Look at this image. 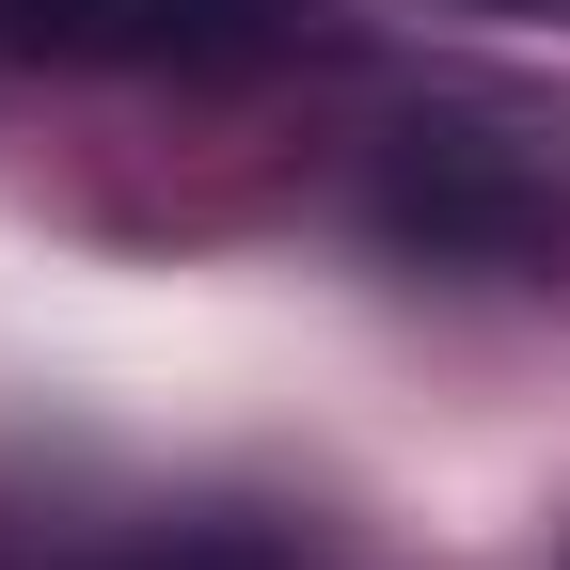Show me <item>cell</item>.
<instances>
[{
	"mask_svg": "<svg viewBox=\"0 0 570 570\" xmlns=\"http://www.w3.org/2000/svg\"><path fill=\"white\" fill-rule=\"evenodd\" d=\"M396 238L428 254H539L570 238V127L539 111H491V96H444V111H396Z\"/></svg>",
	"mask_w": 570,
	"mask_h": 570,
	"instance_id": "obj_1",
	"label": "cell"
},
{
	"mask_svg": "<svg viewBox=\"0 0 570 570\" xmlns=\"http://www.w3.org/2000/svg\"><path fill=\"white\" fill-rule=\"evenodd\" d=\"M32 48L80 63H142V80H223V63H269L317 32V0H0Z\"/></svg>",
	"mask_w": 570,
	"mask_h": 570,
	"instance_id": "obj_2",
	"label": "cell"
},
{
	"mask_svg": "<svg viewBox=\"0 0 570 570\" xmlns=\"http://www.w3.org/2000/svg\"><path fill=\"white\" fill-rule=\"evenodd\" d=\"M460 17H554V32H570V0H460Z\"/></svg>",
	"mask_w": 570,
	"mask_h": 570,
	"instance_id": "obj_3",
	"label": "cell"
}]
</instances>
